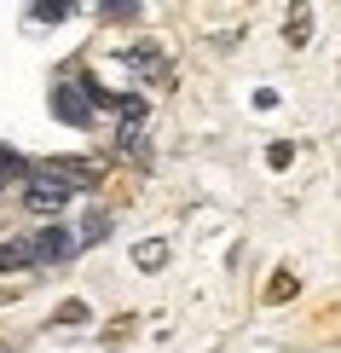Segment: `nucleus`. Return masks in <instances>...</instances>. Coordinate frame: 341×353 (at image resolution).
<instances>
[{
  "label": "nucleus",
  "mask_w": 341,
  "mask_h": 353,
  "mask_svg": "<svg viewBox=\"0 0 341 353\" xmlns=\"http://www.w3.org/2000/svg\"><path fill=\"white\" fill-rule=\"evenodd\" d=\"M70 191H76V185H70V180H64V174H58L52 163H47V168H29L23 209H35V214H58V209L70 203Z\"/></svg>",
  "instance_id": "f257e3e1"
},
{
  "label": "nucleus",
  "mask_w": 341,
  "mask_h": 353,
  "mask_svg": "<svg viewBox=\"0 0 341 353\" xmlns=\"http://www.w3.org/2000/svg\"><path fill=\"white\" fill-rule=\"evenodd\" d=\"M52 110H58V122H70V128H87V122H93V93H87V81H58V93H52Z\"/></svg>",
  "instance_id": "f03ea898"
},
{
  "label": "nucleus",
  "mask_w": 341,
  "mask_h": 353,
  "mask_svg": "<svg viewBox=\"0 0 341 353\" xmlns=\"http://www.w3.org/2000/svg\"><path fill=\"white\" fill-rule=\"evenodd\" d=\"M70 249H76V238H70L64 226H47L35 243H29V261H64Z\"/></svg>",
  "instance_id": "7ed1b4c3"
},
{
  "label": "nucleus",
  "mask_w": 341,
  "mask_h": 353,
  "mask_svg": "<svg viewBox=\"0 0 341 353\" xmlns=\"http://www.w3.org/2000/svg\"><path fill=\"white\" fill-rule=\"evenodd\" d=\"M12 267H29V243H0V272Z\"/></svg>",
  "instance_id": "20e7f679"
},
{
  "label": "nucleus",
  "mask_w": 341,
  "mask_h": 353,
  "mask_svg": "<svg viewBox=\"0 0 341 353\" xmlns=\"http://www.w3.org/2000/svg\"><path fill=\"white\" fill-rule=\"evenodd\" d=\"M127 70H139V76L151 70V76H156V47H133L127 52Z\"/></svg>",
  "instance_id": "39448f33"
},
{
  "label": "nucleus",
  "mask_w": 341,
  "mask_h": 353,
  "mask_svg": "<svg viewBox=\"0 0 341 353\" xmlns=\"http://www.w3.org/2000/svg\"><path fill=\"white\" fill-rule=\"evenodd\" d=\"M29 18H41V23H58V18H70V0H58V6H29Z\"/></svg>",
  "instance_id": "423d86ee"
},
{
  "label": "nucleus",
  "mask_w": 341,
  "mask_h": 353,
  "mask_svg": "<svg viewBox=\"0 0 341 353\" xmlns=\"http://www.w3.org/2000/svg\"><path fill=\"white\" fill-rule=\"evenodd\" d=\"M133 261H139V267H151V272H156V267H162V261H168V255H162V243H145V249H139V255H133Z\"/></svg>",
  "instance_id": "0eeeda50"
},
{
  "label": "nucleus",
  "mask_w": 341,
  "mask_h": 353,
  "mask_svg": "<svg viewBox=\"0 0 341 353\" xmlns=\"http://www.w3.org/2000/svg\"><path fill=\"white\" fill-rule=\"evenodd\" d=\"M6 174H23V157H18V151H6V145H0V180H6Z\"/></svg>",
  "instance_id": "6e6552de"
},
{
  "label": "nucleus",
  "mask_w": 341,
  "mask_h": 353,
  "mask_svg": "<svg viewBox=\"0 0 341 353\" xmlns=\"http://www.w3.org/2000/svg\"><path fill=\"white\" fill-rule=\"evenodd\" d=\"M99 12H105V18H133V12H139V6H133V0H105V6H99Z\"/></svg>",
  "instance_id": "1a4fd4ad"
},
{
  "label": "nucleus",
  "mask_w": 341,
  "mask_h": 353,
  "mask_svg": "<svg viewBox=\"0 0 341 353\" xmlns=\"http://www.w3.org/2000/svg\"><path fill=\"white\" fill-rule=\"evenodd\" d=\"M307 35H313V23H307V12H295V23H289V41H295V47H301Z\"/></svg>",
  "instance_id": "9d476101"
},
{
  "label": "nucleus",
  "mask_w": 341,
  "mask_h": 353,
  "mask_svg": "<svg viewBox=\"0 0 341 353\" xmlns=\"http://www.w3.org/2000/svg\"><path fill=\"white\" fill-rule=\"evenodd\" d=\"M289 296H295V278H289V272L272 278V301H289Z\"/></svg>",
  "instance_id": "9b49d317"
},
{
  "label": "nucleus",
  "mask_w": 341,
  "mask_h": 353,
  "mask_svg": "<svg viewBox=\"0 0 341 353\" xmlns=\"http://www.w3.org/2000/svg\"><path fill=\"white\" fill-rule=\"evenodd\" d=\"M289 157H295L289 145H272V151H266V163H272V168H289Z\"/></svg>",
  "instance_id": "f8f14e48"
}]
</instances>
